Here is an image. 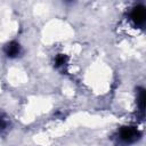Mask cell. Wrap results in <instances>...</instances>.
<instances>
[{"label": "cell", "mask_w": 146, "mask_h": 146, "mask_svg": "<svg viewBox=\"0 0 146 146\" xmlns=\"http://www.w3.org/2000/svg\"><path fill=\"white\" fill-rule=\"evenodd\" d=\"M3 125H5V123H3V121H2L1 119H0V129H1V128H2Z\"/></svg>", "instance_id": "obj_3"}, {"label": "cell", "mask_w": 146, "mask_h": 146, "mask_svg": "<svg viewBox=\"0 0 146 146\" xmlns=\"http://www.w3.org/2000/svg\"><path fill=\"white\" fill-rule=\"evenodd\" d=\"M21 52V47L17 42H10L6 46V54L9 57H16Z\"/></svg>", "instance_id": "obj_2"}, {"label": "cell", "mask_w": 146, "mask_h": 146, "mask_svg": "<svg viewBox=\"0 0 146 146\" xmlns=\"http://www.w3.org/2000/svg\"><path fill=\"white\" fill-rule=\"evenodd\" d=\"M138 136H139L138 131L131 127L122 128L119 132V139H120V141H122L124 144H131V143L136 141L138 139Z\"/></svg>", "instance_id": "obj_1"}]
</instances>
